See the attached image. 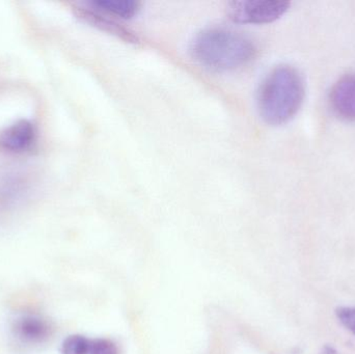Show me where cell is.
<instances>
[{
  "instance_id": "11",
  "label": "cell",
  "mask_w": 355,
  "mask_h": 354,
  "mask_svg": "<svg viewBox=\"0 0 355 354\" xmlns=\"http://www.w3.org/2000/svg\"><path fill=\"white\" fill-rule=\"evenodd\" d=\"M89 354H119V348L110 339H96L91 341Z\"/></svg>"
},
{
  "instance_id": "4",
  "label": "cell",
  "mask_w": 355,
  "mask_h": 354,
  "mask_svg": "<svg viewBox=\"0 0 355 354\" xmlns=\"http://www.w3.org/2000/svg\"><path fill=\"white\" fill-rule=\"evenodd\" d=\"M37 139L35 125L21 120L0 133V151L8 154H22L29 151Z\"/></svg>"
},
{
  "instance_id": "1",
  "label": "cell",
  "mask_w": 355,
  "mask_h": 354,
  "mask_svg": "<svg viewBox=\"0 0 355 354\" xmlns=\"http://www.w3.org/2000/svg\"><path fill=\"white\" fill-rule=\"evenodd\" d=\"M189 50L192 58L198 64L218 72H229L248 66L258 52L250 37L221 27L198 33L190 43Z\"/></svg>"
},
{
  "instance_id": "3",
  "label": "cell",
  "mask_w": 355,
  "mask_h": 354,
  "mask_svg": "<svg viewBox=\"0 0 355 354\" xmlns=\"http://www.w3.org/2000/svg\"><path fill=\"white\" fill-rule=\"evenodd\" d=\"M291 3L279 0H240L227 3L230 20L240 24H267L279 20Z\"/></svg>"
},
{
  "instance_id": "10",
  "label": "cell",
  "mask_w": 355,
  "mask_h": 354,
  "mask_svg": "<svg viewBox=\"0 0 355 354\" xmlns=\"http://www.w3.org/2000/svg\"><path fill=\"white\" fill-rule=\"evenodd\" d=\"M91 341L80 335H72L62 344V354H89Z\"/></svg>"
},
{
  "instance_id": "2",
  "label": "cell",
  "mask_w": 355,
  "mask_h": 354,
  "mask_svg": "<svg viewBox=\"0 0 355 354\" xmlns=\"http://www.w3.org/2000/svg\"><path fill=\"white\" fill-rule=\"evenodd\" d=\"M306 85L300 71L289 64L275 67L265 77L258 91L259 114L265 123L281 126L291 121L302 108Z\"/></svg>"
},
{
  "instance_id": "9",
  "label": "cell",
  "mask_w": 355,
  "mask_h": 354,
  "mask_svg": "<svg viewBox=\"0 0 355 354\" xmlns=\"http://www.w3.org/2000/svg\"><path fill=\"white\" fill-rule=\"evenodd\" d=\"M26 181L19 176H8L0 179V203H10L20 199L26 193Z\"/></svg>"
},
{
  "instance_id": "12",
  "label": "cell",
  "mask_w": 355,
  "mask_h": 354,
  "mask_svg": "<svg viewBox=\"0 0 355 354\" xmlns=\"http://www.w3.org/2000/svg\"><path fill=\"white\" fill-rule=\"evenodd\" d=\"M336 314L340 322L355 335V308H339Z\"/></svg>"
},
{
  "instance_id": "6",
  "label": "cell",
  "mask_w": 355,
  "mask_h": 354,
  "mask_svg": "<svg viewBox=\"0 0 355 354\" xmlns=\"http://www.w3.org/2000/svg\"><path fill=\"white\" fill-rule=\"evenodd\" d=\"M12 330L14 336L24 344L39 345L50 338L52 328L41 316L24 314L12 321Z\"/></svg>"
},
{
  "instance_id": "5",
  "label": "cell",
  "mask_w": 355,
  "mask_h": 354,
  "mask_svg": "<svg viewBox=\"0 0 355 354\" xmlns=\"http://www.w3.org/2000/svg\"><path fill=\"white\" fill-rule=\"evenodd\" d=\"M329 105L342 120L355 122V74H348L336 81L329 93Z\"/></svg>"
},
{
  "instance_id": "13",
  "label": "cell",
  "mask_w": 355,
  "mask_h": 354,
  "mask_svg": "<svg viewBox=\"0 0 355 354\" xmlns=\"http://www.w3.org/2000/svg\"><path fill=\"white\" fill-rule=\"evenodd\" d=\"M320 354H339L337 353V351H336L334 347L329 346V345H327V346L323 347L322 351H321Z\"/></svg>"
},
{
  "instance_id": "7",
  "label": "cell",
  "mask_w": 355,
  "mask_h": 354,
  "mask_svg": "<svg viewBox=\"0 0 355 354\" xmlns=\"http://www.w3.org/2000/svg\"><path fill=\"white\" fill-rule=\"evenodd\" d=\"M74 12L77 18L87 24L114 35L127 43L137 44L139 42V37L132 30L108 18L105 15L87 8L83 3L80 6H75Z\"/></svg>"
},
{
  "instance_id": "8",
  "label": "cell",
  "mask_w": 355,
  "mask_h": 354,
  "mask_svg": "<svg viewBox=\"0 0 355 354\" xmlns=\"http://www.w3.org/2000/svg\"><path fill=\"white\" fill-rule=\"evenodd\" d=\"M83 4L96 12H105L122 19L133 18L141 8V2L135 0H92L83 2Z\"/></svg>"
}]
</instances>
